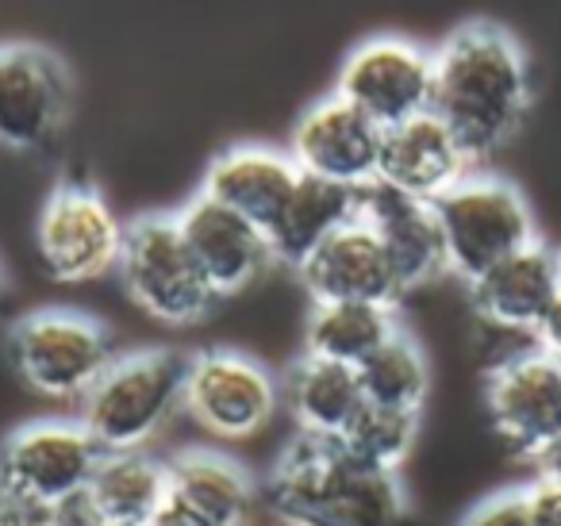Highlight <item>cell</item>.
Returning <instances> with one entry per match:
<instances>
[{
    "label": "cell",
    "instance_id": "cell-16",
    "mask_svg": "<svg viewBox=\"0 0 561 526\" xmlns=\"http://www.w3.org/2000/svg\"><path fill=\"white\" fill-rule=\"evenodd\" d=\"M469 173H473V162L435 112L385 132L377 185L392 193L412 196L420 204H438Z\"/></svg>",
    "mask_w": 561,
    "mask_h": 526
},
{
    "label": "cell",
    "instance_id": "cell-10",
    "mask_svg": "<svg viewBox=\"0 0 561 526\" xmlns=\"http://www.w3.org/2000/svg\"><path fill=\"white\" fill-rule=\"evenodd\" d=\"M335 96L354 104L381 132H392L435 108V55L392 35L369 39L346 55Z\"/></svg>",
    "mask_w": 561,
    "mask_h": 526
},
{
    "label": "cell",
    "instance_id": "cell-13",
    "mask_svg": "<svg viewBox=\"0 0 561 526\" xmlns=\"http://www.w3.org/2000/svg\"><path fill=\"white\" fill-rule=\"evenodd\" d=\"M385 132L374 119L362 116L343 96H323L320 104L300 116L289 139V158L308 178L335 181L343 188H369L377 185V165H381Z\"/></svg>",
    "mask_w": 561,
    "mask_h": 526
},
{
    "label": "cell",
    "instance_id": "cell-29",
    "mask_svg": "<svg viewBox=\"0 0 561 526\" xmlns=\"http://www.w3.org/2000/svg\"><path fill=\"white\" fill-rule=\"evenodd\" d=\"M50 511H55V526H108V518H104V511L96 507L89 488L78 495H70V500H62Z\"/></svg>",
    "mask_w": 561,
    "mask_h": 526
},
{
    "label": "cell",
    "instance_id": "cell-7",
    "mask_svg": "<svg viewBox=\"0 0 561 526\" xmlns=\"http://www.w3.org/2000/svg\"><path fill=\"white\" fill-rule=\"evenodd\" d=\"M280 385L242 350H201L188 357L185 415L216 442H250L270 431Z\"/></svg>",
    "mask_w": 561,
    "mask_h": 526
},
{
    "label": "cell",
    "instance_id": "cell-30",
    "mask_svg": "<svg viewBox=\"0 0 561 526\" xmlns=\"http://www.w3.org/2000/svg\"><path fill=\"white\" fill-rule=\"evenodd\" d=\"M0 526H55V511L0 492Z\"/></svg>",
    "mask_w": 561,
    "mask_h": 526
},
{
    "label": "cell",
    "instance_id": "cell-32",
    "mask_svg": "<svg viewBox=\"0 0 561 526\" xmlns=\"http://www.w3.org/2000/svg\"><path fill=\"white\" fill-rule=\"evenodd\" d=\"M535 469L542 480H561V434L535 457Z\"/></svg>",
    "mask_w": 561,
    "mask_h": 526
},
{
    "label": "cell",
    "instance_id": "cell-20",
    "mask_svg": "<svg viewBox=\"0 0 561 526\" xmlns=\"http://www.w3.org/2000/svg\"><path fill=\"white\" fill-rule=\"evenodd\" d=\"M170 503L201 526H247L254 515V480L234 457L216 449H185L170 461Z\"/></svg>",
    "mask_w": 561,
    "mask_h": 526
},
{
    "label": "cell",
    "instance_id": "cell-25",
    "mask_svg": "<svg viewBox=\"0 0 561 526\" xmlns=\"http://www.w3.org/2000/svg\"><path fill=\"white\" fill-rule=\"evenodd\" d=\"M358 380H362L366 403L420 415L431 392V365H427V357H423L420 342L400 331L362 365Z\"/></svg>",
    "mask_w": 561,
    "mask_h": 526
},
{
    "label": "cell",
    "instance_id": "cell-3",
    "mask_svg": "<svg viewBox=\"0 0 561 526\" xmlns=\"http://www.w3.org/2000/svg\"><path fill=\"white\" fill-rule=\"evenodd\" d=\"M188 357L170 346L119 354L78 403V423L104 454L147 449L185 411Z\"/></svg>",
    "mask_w": 561,
    "mask_h": 526
},
{
    "label": "cell",
    "instance_id": "cell-27",
    "mask_svg": "<svg viewBox=\"0 0 561 526\" xmlns=\"http://www.w3.org/2000/svg\"><path fill=\"white\" fill-rule=\"evenodd\" d=\"M458 526H535L530 523L527 492L515 488V492H496L489 500H481Z\"/></svg>",
    "mask_w": 561,
    "mask_h": 526
},
{
    "label": "cell",
    "instance_id": "cell-1",
    "mask_svg": "<svg viewBox=\"0 0 561 526\" xmlns=\"http://www.w3.org/2000/svg\"><path fill=\"white\" fill-rule=\"evenodd\" d=\"M530 108L523 47L496 24H466L435 50V116L454 132L469 162L500 155Z\"/></svg>",
    "mask_w": 561,
    "mask_h": 526
},
{
    "label": "cell",
    "instance_id": "cell-36",
    "mask_svg": "<svg viewBox=\"0 0 561 526\" xmlns=\"http://www.w3.org/2000/svg\"><path fill=\"white\" fill-rule=\"evenodd\" d=\"M558 362H561V357H558Z\"/></svg>",
    "mask_w": 561,
    "mask_h": 526
},
{
    "label": "cell",
    "instance_id": "cell-17",
    "mask_svg": "<svg viewBox=\"0 0 561 526\" xmlns=\"http://www.w3.org/2000/svg\"><path fill=\"white\" fill-rule=\"evenodd\" d=\"M558 293L561 254H553L542 242L519 250L515 258L500 262L496 270H489L481 281L469 285V300L484 323L507 334H530V339L538 334Z\"/></svg>",
    "mask_w": 561,
    "mask_h": 526
},
{
    "label": "cell",
    "instance_id": "cell-21",
    "mask_svg": "<svg viewBox=\"0 0 561 526\" xmlns=\"http://www.w3.org/2000/svg\"><path fill=\"white\" fill-rule=\"evenodd\" d=\"M280 408L289 411L297 434L339 442L354 415L366 408L358 369L305 354L280 380Z\"/></svg>",
    "mask_w": 561,
    "mask_h": 526
},
{
    "label": "cell",
    "instance_id": "cell-4",
    "mask_svg": "<svg viewBox=\"0 0 561 526\" xmlns=\"http://www.w3.org/2000/svg\"><path fill=\"white\" fill-rule=\"evenodd\" d=\"M116 342L101 319L70 308H43L9 331V365L27 392L81 403L116 362Z\"/></svg>",
    "mask_w": 561,
    "mask_h": 526
},
{
    "label": "cell",
    "instance_id": "cell-23",
    "mask_svg": "<svg viewBox=\"0 0 561 526\" xmlns=\"http://www.w3.org/2000/svg\"><path fill=\"white\" fill-rule=\"evenodd\" d=\"M400 334L397 308L377 304H312L305 327V354L362 369L385 342Z\"/></svg>",
    "mask_w": 561,
    "mask_h": 526
},
{
    "label": "cell",
    "instance_id": "cell-18",
    "mask_svg": "<svg viewBox=\"0 0 561 526\" xmlns=\"http://www.w3.org/2000/svg\"><path fill=\"white\" fill-rule=\"evenodd\" d=\"M358 219H366L377 231L404 293L423 288L435 277H443V273H450L446 270V242L435 216V204H420L385 185H369L362 188Z\"/></svg>",
    "mask_w": 561,
    "mask_h": 526
},
{
    "label": "cell",
    "instance_id": "cell-2",
    "mask_svg": "<svg viewBox=\"0 0 561 526\" xmlns=\"http://www.w3.org/2000/svg\"><path fill=\"white\" fill-rule=\"evenodd\" d=\"M265 507L280 526H404V488L351 461L335 438L297 434L265 477Z\"/></svg>",
    "mask_w": 561,
    "mask_h": 526
},
{
    "label": "cell",
    "instance_id": "cell-22",
    "mask_svg": "<svg viewBox=\"0 0 561 526\" xmlns=\"http://www.w3.org/2000/svg\"><path fill=\"white\" fill-rule=\"evenodd\" d=\"M358 216H362L358 188H343V185H335V181L300 173L285 211H280L277 224L265 231L270 235L273 262L297 270L305 258H312L331 235L343 231V227L354 224Z\"/></svg>",
    "mask_w": 561,
    "mask_h": 526
},
{
    "label": "cell",
    "instance_id": "cell-11",
    "mask_svg": "<svg viewBox=\"0 0 561 526\" xmlns=\"http://www.w3.org/2000/svg\"><path fill=\"white\" fill-rule=\"evenodd\" d=\"M484 408L496 438L535 461L561 434V362L538 346L504 357L489 373Z\"/></svg>",
    "mask_w": 561,
    "mask_h": 526
},
{
    "label": "cell",
    "instance_id": "cell-31",
    "mask_svg": "<svg viewBox=\"0 0 561 526\" xmlns=\"http://www.w3.org/2000/svg\"><path fill=\"white\" fill-rule=\"evenodd\" d=\"M535 339H538V350L561 357V293H558V300L550 304V311H546V319H542V327H538Z\"/></svg>",
    "mask_w": 561,
    "mask_h": 526
},
{
    "label": "cell",
    "instance_id": "cell-33",
    "mask_svg": "<svg viewBox=\"0 0 561 526\" xmlns=\"http://www.w3.org/2000/svg\"><path fill=\"white\" fill-rule=\"evenodd\" d=\"M147 526H201V523H196V518L188 515V511H181L178 503H165V507L158 511V515L150 518Z\"/></svg>",
    "mask_w": 561,
    "mask_h": 526
},
{
    "label": "cell",
    "instance_id": "cell-9",
    "mask_svg": "<svg viewBox=\"0 0 561 526\" xmlns=\"http://www.w3.org/2000/svg\"><path fill=\"white\" fill-rule=\"evenodd\" d=\"M124 231L116 208L93 185H62L47 196L35 224V254L58 285H89L116 273Z\"/></svg>",
    "mask_w": 561,
    "mask_h": 526
},
{
    "label": "cell",
    "instance_id": "cell-6",
    "mask_svg": "<svg viewBox=\"0 0 561 526\" xmlns=\"http://www.w3.org/2000/svg\"><path fill=\"white\" fill-rule=\"evenodd\" d=\"M435 216L446 242V270L466 285L538 242L523 193L512 181L489 173H469L435 204Z\"/></svg>",
    "mask_w": 561,
    "mask_h": 526
},
{
    "label": "cell",
    "instance_id": "cell-24",
    "mask_svg": "<svg viewBox=\"0 0 561 526\" xmlns=\"http://www.w3.org/2000/svg\"><path fill=\"white\" fill-rule=\"evenodd\" d=\"M89 492L108 523L147 526L170 503V461H158L147 449L104 454Z\"/></svg>",
    "mask_w": 561,
    "mask_h": 526
},
{
    "label": "cell",
    "instance_id": "cell-26",
    "mask_svg": "<svg viewBox=\"0 0 561 526\" xmlns=\"http://www.w3.org/2000/svg\"><path fill=\"white\" fill-rule=\"evenodd\" d=\"M415 438H420V415L366 403V408L354 415V423L343 431L339 446L346 449L351 461L366 465V469H374V472L397 477V469L415 449Z\"/></svg>",
    "mask_w": 561,
    "mask_h": 526
},
{
    "label": "cell",
    "instance_id": "cell-15",
    "mask_svg": "<svg viewBox=\"0 0 561 526\" xmlns=\"http://www.w3.org/2000/svg\"><path fill=\"white\" fill-rule=\"evenodd\" d=\"M178 227L216 296H239L273 270L270 235L239 211L196 193L178 211Z\"/></svg>",
    "mask_w": 561,
    "mask_h": 526
},
{
    "label": "cell",
    "instance_id": "cell-34",
    "mask_svg": "<svg viewBox=\"0 0 561 526\" xmlns=\"http://www.w3.org/2000/svg\"><path fill=\"white\" fill-rule=\"evenodd\" d=\"M0 300H4V273H0Z\"/></svg>",
    "mask_w": 561,
    "mask_h": 526
},
{
    "label": "cell",
    "instance_id": "cell-14",
    "mask_svg": "<svg viewBox=\"0 0 561 526\" xmlns=\"http://www.w3.org/2000/svg\"><path fill=\"white\" fill-rule=\"evenodd\" d=\"M297 281L312 304H377L397 308L404 288L389 254L366 219L335 231L312 258L297 265Z\"/></svg>",
    "mask_w": 561,
    "mask_h": 526
},
{
    "label": "cell",
    "instance_id": "cell-35",
    "mask_svg": "<svg viewBox=\"0 0 561 526\" xmlns=\"http://www.w3.org/2000/svg\"><path fill=\"white\" fill-rule=\"evenodd\" d=\"M108 526H131V523H108Z\"/></svg>",
    "mask_w": 561,
    "mask_h": 526
},
{
    "label": "cell",
    "instance_id": "cell-28",
    "mask_svg": "<svg viewBox=\"0 0 561 526\" xmlns=\"http://www.w3.org/2000/svg\"><path fill=\"white\" fill-rule=\"evenodd\" d=\"M527 492L530 523L535 526H561V480H542L538 477Z\"/></svg>",
    "mask_w": 561,
    "mask_h": 526
},
{
    "label": "cell",
    "instance_id": "cell-8",
    "mask_svg": "<svg viewBox=\"0 0 561 526\" xmlns=\"http://www.w3.org/2000/svg\"><path fill=\"white\" fill-rule=\"evenodd\" d=\"M104 449L78 419H35L0 446V492L58 507L93 484Z\"/></svg>",
    "mask_w": 561,
    "mask_h": 526
},
{
    "label": "cell",
    "instance_id": "cell-19",
    "mask_svg": "<svg viewBox=\"0 0 561 526\" xmlns=\"http://www.w3.org/2000/svg\"><path fill=\"white\" fill-rule=\"evenodd\" d=\"M297 181L300 170L293 165L289 155L257 147V142H239V147H227L224 155L211 158L201 193L224 204V208L239 211L242 219L257 224L262 231H270L289 204Z\"/></svg>",
    "mask_w": 561,
    "mask_h": 526
},
{
    "label": "cell",
    "instance_id": "cell-12",
    "mask_svg": "<svg viewBox=\"0 0 561 526\" xmlns=\"http://www.w3.org/2000/svg\"><path fill=\"white\" fill-rule=\"evenodd\" d=\"M70 78L50 50L0 47V147L16 155L43 150L66 124Z\"/></svg>",
    "mask_w": 561,
    "mask_h": 526
},
{
    "label": "cell",
    "instance_id": "cell-5",
    "mask_svg": "<svg viewBox=\"0 0 561 526\" xmlns=\"http://www.w3.org/2000/svg\"><path fill=\"white\" fill-rule=\"evenodd\" d=\"M119 285L127 300L165 327H193L219 300L196 265L178 216H139L127 224L119 250Z\"/></svg>",
    "mask_w": 561,
    "mask_h": 526
}]
</instances>
